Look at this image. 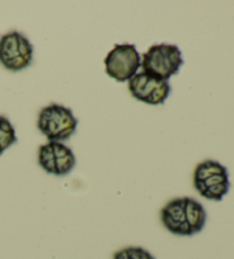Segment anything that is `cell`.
<instances>
[{
  "mask_svg": "<svg viewBox=\"0 0 234 259\" xmlns=\"http://www.w3.org/2000/svg\"><path fill=\"white\" fill-rule=\"evenodd\" d=\"M38 163L47 174L55 175L56 164H55V155L51 142L39 146L38 150Z\"/></svg>",
  "mask_w": 234,
  "mask_h": 259,
  "instance_id": "11",
  "label": "cell"
},
{
  "mask_svg": "<svg viewBox=\"0 0 234 259\" xmlns=\"http://www.w3.org/2000/svg\"><path fill=\"white\" fill-rule=\"evenodd\" d=\"M128 91L139 102L148 105H163L172 93V86L166 80L139 72L128 81Z\"/></svg>",
  "mask_w": 234,
  "mask_h": 259,
  "instance_id": "5",
  "label": "cell"
},
{
  "mask_svg": "<svg viewBox=\"0 0 234 259\" xmlns=\"http://www.w3.org/2000/svg\"><path fill=\"white\" fill-rule=\"evenodd\" d=\"M227 172V168L216 160H205L200 162L193 172V182H202L216 174Z\"/></svg>",
  "mask_w": 234,
  "mask_h": 259,
  "instance_id": "9",
  "label": "cell"
},
{
  "mask_svg": "<svg viewBox=\"0 0 234 259\" xmlns=\"http://www.w3.org/2000/svg\"><path fill=\"white\" fill-rule=\"evenodd\" d=\"M113 259H129V254H128V249H121L118 252L114 253Z\"/></svg>",
  "mask_w": 234,
  "mask_h": 259,
  "instance_id": "14",
  "label": "cell"
},
{
  "mask_svg": "<svg viewBox=\"0 0 234 259\" xmlns=\"http://www.w3.org/2000/svg\"><path fill=\"white\" fill-rule=\"evenodd\" d=\"M34 47L19 31H11L0 37V64L8 71L19 72L33 62Z\"/></svg>",
  "mask_w": 234,
  "mask_h": 259,
  "instance_id": "3",
  "label": "cell"
},
{
  "mask_svg": "<svg viewBox=\"0 0 234 259\" xmlns=\"http://www.w3.org/2000/svg\"><path fill=\"white\" fill-rule=\"evenodd\" d=\"M142 56L133 44H118L104 59L105 73L118 82L129 81L141 69Z\"/></svg>",
  "mask_w": 234,
  "mask_h": 259,
  "instance_id": "4",
  "label": "cell"
},
{
  "mask_svg": "<svg viewBox=\"0 0 234 259\" xmlns=\"http://www.w3.org/2000/svg\"><path fill=\"white\" fill-rule=\"evenodd\" d=\"M185 217L192 234H198L205 229L207 223V211L199 201L185 196Z\"/></svg>",
  "mask_w": 234,
  "mask_h": 259,
  "instance_id": "8",
  "label": "cell"
},
{
  "mask_svg": "<svg viewBox=\"0 0 234 259\" xmlns=\"http://www.w3.org/2000/svg\"><path fill=\"white\" fill-rule=\"evenodd\" d=\"M54 155H55L56 171L55 176H66L73 170L76 163L75 155L69 146L61 142H51Z\"/></svg>",
  "mask_w": 234,
  "mask_h": 259,
  "instance_id": "7",
  "label": "cell"
},
{
  "mask_svg": "<svg viewBox=\"0 0 234 259\" xmlns=\"http://www.w3.org/2000/svg\"><path fill=\"white\" fill-rule=\"evenodd\" d=\"M226 183H231L229 182L228 171L222 172V174H216V175L206 178V180L202 182H193V186H194V189L197 190L198 193L202 195L208 189H211V187H215L222 184H226Z\"/></svg>",
  "mask_w": 234,
  "mask_h": 259,
  "instance_id": "12",
  "label": "cell"
},
{
  "mask_svg": "<svg viewBox=\"0 0 234 259\" xmlns=\"http://www.w3.org/2000/svg\"><path fill=\"white\" fill-rule=\"evenodd\" d=\"M127 249L129 259H155L147 250L141 247H129Z\"/></svg>",
  "mask_w": 234,
  "mask_h": 259,
  "instance_id": "13",
  "label": "cell"
},
{
  "mask_svg": "<svg viewBox=\"0 0 234 259\" xmlns=\"http://www.w3.org/2000/svg\"><path fill=\"white\" fill-rule=\"evenodd\" d=\"M79 120L73 111L67 106L49 104L45 106L38 114L37 127L48 142H65L73 135L78 127Z\"/></svg>",
  "mask_w": 234,
  "mask_h": 259,
  "instance_id": "2",
  "label": "cell"
},
{
  "mask_svg": "<svg viewBox=\"0 0 234 259\" xmlns=\"http://www.w3.org/2000/svg\"><path fill=\"white\" fill-rule=\"evenodd\" d=\"M184 65L181 49L176 45L157 44L153 45L142 56V72L151 74L161 80L177 75Z\"/></svg>",
  "mask_w": 234,
  "mask_h": 259,
  "instance_id": "1",
  "label": "cell"
},
{
  "mask_svg": "<svg viewBox=\"0 0 234 259\" xmlns=\"http://www.w3.org/2000/svg\"><path fill=\"white\" fill-rule=\"evenodd\" d=\"M161 222L166 229L175 235H193L190 226L186 223L185 196L174 199L165 205L161 210Z\"/></svg>",
  "mask_w": 234,
  "mask_h": 259,
  "instance_id": "6",
  "label": "cell"
},
{
  "mask_svg": "<svg viewBox=\"0 0 234 259\" xmlns=\"http://www.w3.org/2000/svg\"><path fill=\"white\" fill-rule=\"evenodd\" d=\"M17 143L16 131L10 119L5 115H0V157L4 152Z\"/></svg>",
  "mask_w": 234,
  "mask_h": 259,
  "instance_id": "10",
  "label": "cell"
}]
</instances>
